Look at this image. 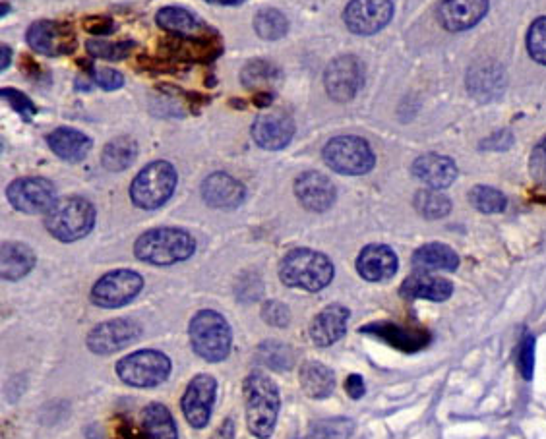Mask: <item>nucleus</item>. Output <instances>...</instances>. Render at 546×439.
Listing matches in <instances>:
<instances>
[{"label":"nucleus","instance_id":"0eeeda50","mask_svg":"<svg viewBox=\"0 0 546 439\" xmlns=\"http://www.w3.org/2000/svg\"><path fill=\"white\" fill-rule=\"evenodd\" d=\"M326 165L339 175H366L374 167V151L357 136H341L324 147Z\"/></svg>","mask_w":546,"mask_h":439},{"label":"nucleus","instance_id":"a878e982","mask_svg":"<svg viewBox=\"0 0 546 439\" xmlns=\"http://www.w3.org/2000/svg\"><path fill=\"white\" fill-rule=\"evenodd\" d=\"M459 265V256L446 244L432 242L421 246L413 254V267L423 273L434 271H455Z\"/></svg>","mask_w":546,"mask_h":439},{"label":"nucleus","instance_id":"6ab92c4d","mask_svg":"<svg viewBox=\"0 0 546 439\" xmlns=\"http://www.w3.org/2000/svg\"><path fill=\"white\" fill-rule=\"evenodd\" d=\"M357 271L364 281L380 283L392 279L397 271V256L384 244H370L359 254Z\"/></svg>","mask_w":546,"mask_h":439},{"label":"nucleus","instance_id":"4468645a","mask_svg":"<svg viewBox=\"0 0 546 439\" xmlns=\"http://www.w3.org/2000/svg\"><path fill=\"white\" fill-rule=\"evenodd\" d=\"M142 335L140 323L134 320H113V322L97 325L88 335V347L95 354H111L121 351L124 347L138 341Z\"/></svg>","mask_w":546,"mask_h":439},{"label":"nucleus","instance_id":"c9c22d12","mask_svg":"<svg viewBox=\"0 0 546 439\" xmlns=\"http://www.w3.org/2000/svg\"><path fill=\"white\" fill-rule=\"evenodd\" d=\"M527 49L535 62L546 66V18L533 22L527 33Z\"/></svg>","mask_w":546,"mask_h":439},{"label":"nucleus","instance_id":"3c124183","mask_svg":"<svg viewBox=\"0 0 546 439\" xmlns=\"http://www.w3.org/2000/svg\"><path fill=\"white\" fill-rule=\"evenodd\" d=\"M8 10H10V6L4 2V4H2V16H6V14H8Z\"/></svg>","mask_w":546,"mask_h":439},{"label":"nucleus","instance_id":"7ed1b4c3","mask_svg":"<svg viewBox=\"0 0 546 439\" xmlns=\"http://www.w3.org/2000/svg\"><path fill=\"white\" fill-rule=\"evenodd\" d=\"M196 250L194 238L181 229H153L136 240L134 254L152 265H173L188 260Z\"/></svg>","mask_w":546,"mask_h":439},{"label":"nucleus","instance_id":"c756f323","mask_svg":"<svg viewBox=\"0 0 546 439\" xmlns=\"http://www.w3.org/2000/svg\"><path fill=\"white\" fill-rule=\"evenodd\" d=\"M142 432L146 439H179L171 412L159 403L148 405L142 412Z\"/></svg>","mask_w":546,"mask_h":439},{"label":"nucleus","instance_id":"1a4fd4ad","mask_svg":"<svg viewBox=\"0 0 546 439\" xmlns=\"http://www.w3.org/2000/svg\"><path fill=\"white\" fill-rule=\"evenodd\" d=\"M144 287V279L130 271L117 269L101 277L91 289V302L99 308H121L136 298Z\"/></svg>","mask_w":546,"mask_h":439},{"label":"nucleus","instance_id":"c85d7f7f","mask_svg":"<svg viewBox=\"0 0 546 439\" xmlns=\"http://www.w3.org/2000/svg\"><path fill=\"white\" fill-rule=\"evenodd\" d=\"M299 378H301L304 393L312 399H326L334 393V372L320 362H304Z\"/></svg>","mask_w":546,"mask_h":439},{"label":"nucleus","instance_id":"f704fd0d","mask_svg":"<svg viewBox=\"0 0 546 439\" xmlns=\"http://www.w3.org/2000/svg\"><path fill=\"white\" fill-rule=\"evenodd\" d=\"M277 76L279 70L268 60H252L248 66H244L243 84L246 88H260L275 82Z\"/></svg>","mask_w":546,"mask_h":439},{"label":"nucleus","instance_id":"c03bdc74","mask_svg":"<svg viewBox=\"0 0 546 439\" xmlns=\"http://www.w3.org/2000/svg\"><path fill=\"white\" fill-rule=\"evenodd\" d=\"M84 26H86V30L90 31V33H95V35H107V33H111L113 28H115L113 20L107 18V16H93V18H88V20L84 22Z\"/></svg>","mask_w":546,"mask_h":439},{"label":"nucleus","instance_id":"a19ab883","mask_svg":"<svg viewBox=\"0 0 546 439\" xmlns=\"http://www.w3.org/2000/svg\"><path fill=\"white\" fill-rule=\"evenodd\" d=\"M262 316L273 327H285L289 323V310H287V306L281 304V302H275V300H270V302L264 304Z\"/></svg>","mask_w":546,"mask_h":439},{"label":"nucleus","instance_id":"ddd939ff","mask_svg":"<svg viewBox=\"0 0 546 439\" xmlns=\"http://www.w3.org/2000/svg\"><path fill=\"white\" fill-rule=\"evenodd\" d=\"M363 82V64L355 57H339L332 60L324 76V84L330 97L341 103L351 101L363 88Z\"/></svg>","mask_w":546,"mask_h":439},{"label":"nucleus","instance_id":"aec40b11","mask_svg":"<svg viewBox=\"0 0 546 439\" xmlns=\"http://www.w3.org/2000/svg\"><path fill=\"white\" fill-rule=\"evenodd\" d=\"M202 196L206 204L219 209H233L243 204L246 190L243 184L225 173L210 175L202 184Z\"/></svg>","mask_w":546,"mask_h":439},{"label":"nucleus","instance_id":"4be33fe9","mask_svg":"<svg viewBox=\"0 0 546 439\" xmlns=\"http://www.w3.org/2000/svg\"><path fill=\"white\" fill-rule=\"evenodd\" d=\"M413 175L425 182L428 188L444 190L454 184L457 167L450 157L426 153L413 163Z\"/></svg>","mask_w":546,"mask_h":439},{"label":"nucleus","instance_id":"f257e3e1","mask_svg":"<svg viewBox=\"0 0 546 439\" xmlns=\"http://www.w3.org/2000/svg\"><path fill=\"white\" fill-rule=\"evenodd\" d=\"M244 405H246V426L250 434L258 439L272 438L277 414H279V389L262 372H252L244 380Z\"/></svg>","mask_w":546,"mask_h":439},{"label":"nucleus","instance_id":"7c9ffc66","mask_svg":"<svg viewBox=\"0 0 546 439\" xmlns=\"http://www.w3.org/2000/svg\"><path fill=\"white\" fill-rule=\"evenodd\" d=\"M138 157V144L132 138H117L103 149V165L109 171H124Z\"/></svg>","mask_w":546,"mask_h":439},{"label":"nucleus","instance_id":"a18cd8bd","mask_svg":"<svg viewBox=\"0 0 546 439\" xmlns=\"http://www.w3.org/2000/svg\"><path fill=\"white\" fill-rule=\"evenodd\" d=\"M345 391L349 393V397L361 399L364 393H366L363 378H361V376H349L347 381H345Z\"/></svg>","mask_w":546,"mask_h":439},{"label":"nucleus","instance_id":"de8ad7c7","mask_svg":"<svg viewBox=\"0 0 546 439\" xmlns=\"http://www.w3.org/2000/svg\"><path fill=\"white\" fill-rule=\"evenodd\" d=\"M254 101H256V105H258V107H266V105H270V103H272L273 95L270 93V91H262V93H258V95H256V99H254Z\"/></svg>","mask_w":546,"mask_h":439},{"label":"nucleus","instance_id":"49530a36","mask_svg":"<svg viewBox=\"0 0 546 439\" xmlns=\"http://www.w3.org/2000/svg\"><path fill=\"white\" fill-rule=\"evenodd\" d=\"M210 439H235V422L227 418V420L213 432L212 438Z\"/></svg>","mask_w":546,"mask_h":439},{"label":"nucleus","instance_id":"bb28decb","mask_svg":"<svg viewBox=\"0 0 546 439\" xmlns=\"http://www.w3.org/2000/svg\"><path fill=\"white\" fill-rule=\"evenodd\" d=\"M2 277L6 281H18L26 277L35 265V254L26 244L20 242H6L2 244Z\"/></svg>","mask_w":546,"mask_h":439},{"label":"nucleus","instance_id":"79ce46f5","mask_svg":"<svg viewBox=\"0 0 546 439\" xmlns=\"http://www.w3.org/2000/svg\"><path fill=\"white\" fill-rule=\"evenodd\" d=\"M531 175L541 182L546 184V140H543L539 146L535 147L533 155H531Z\"/></svg>","mask_w":546,"mask_h":439},{"label":"nucleus","instance_id":"e433bc0d","mask_svg":"<svg viewBox=\"0 0 546 439\" xmlns=\"http://www.w3.org/2000/svg\"><path fill=\"white\" fill-rule=\"evenodd\" d=\"M88 51L97 59L122 60L132 51V43H107V41H90Z\"/></svg>","mask_w":546,"mask_h":439},{"label":"nucleus","instance_id":"39448f33","mask_svg":"<svg viewBox=\"0 0 546 439\" xmlns=\"http://www.w3.org/2000/svg\"><path fill=\"white\" fill-rule=\"evenodd\" d=\"M47 231L61 242H74L90 235L95 209L84 198H62L45 217Z\"/></svg>","mask_w":546,"mask_h":439},{"label":"nucleus","instance_id":"f03ea898","mask_svg":"<svg viewBox=\"0 0 546 439\" xmlns=\"http://www.w3.org/2000/svg\"><path fill=\"white\" fill-rule=\"evenodd\" d=\"M279 277L287 287L318 293L326 289L334 279V265L328 256L299 248L289 252L279 265Z\"/></svg>","mask_w":546,"mask_h":439},{"label":"nucleus","instance_id":"412c9836","mask_svg":"<svg viewBox=\"0 0 546 439\" xmlns=\"http://www.w3.org/2000/svg\"><path fill=\"white\" fill-rule=\"evenodd\" d=\"M401 296L407 300H430V302H444L454 293V285L438 275L417 271L415 275L407 277L401 285Z\"/></svg>","mask_w":546,"mask_h":439},{"label":"nucleus","instance_id":"f3484780","mask_svg":"<svg viewBox=\"0 0 546 439\" xmlns=\"http://www.w3.org/2000/svg\"><path fill=\"white\" fill-rule=\"evenodd\" d=\"M295 136V122L285 113H268L256 118L252 126L254 142L264 149H283Z\"/></svg>","mask_w":546,"mask_h":439},{"label":"nucleus","instance_id":"20e7f679","mask_svg":"<svg viewBox=\"0 0 546 439\" xmlns=\"http://www.w3.org/2000/svg\"><path fill=\"white\" fill-rule=\"evenodd\" d=\"M190 343L200 358L208 362H221L231 352V327L221 314L202 310L190 322Z\"/></svg>","mask_w":546,"mask_h":439},{"label":"nucleus","instance_id":"9b49d317","mask_svg":"<svg viewBox=\"0 0 546 439\" xmlns=\"http://www.w3.org/2000/svg\"><path fill=\"white\" fill-rule=\"evenodd\" d=\"M394 16L392 0H351L345 8V24L353 33L372 35L384 30Z\"/></svg>","mask_w":546,"mask_h":439},{"label":"nucleus","instance_id":"9d476101","mask_svg":"<svg viewBox=\"0 0 546 439\" xmlns=\"http://www.w3.org/2000/svg\"><path fill=\"white\" fill-rule=\"evenodd\" d=\"M8 200L22 213H49L51 207L57 204L55 186L39 176L18 178L8 186Z\"/></svg>","mask_w":546,"mask_h":439},{"label":"nucleus","instance_id":"8fccbe9b","mask_svg":"<svg viewBox=\"0 0 546 439\" xmlns=\"http://www.w3.org/2000/svg\"><path fill=\"white\" fill-rule=\"evenodd\" d=\"M206 2L221 4V6H239V4H243L244 0H206Z\"/></svg>","mask_w":546,"mask_h":439},{"label":"nucleus","instance_id":"37998d69","mask_svg":"<svg viewBox=\"0 0 546 439\" xmlns=\"http://www.w3.org/2000/svg\"><path fill=\"white\" fill-rule=\"evenodd\" d=\"M349 432H351V426L343 428L341 422H334V424H324L320 428H314V432L303 439H345L349 436Z\"/></svg>","mask_w":546,"mask_h":439},{"label":"nucleus","instance_id":"72a5a7b5","mask_svg":"<svg viewBox=\"0 0 546 439\" xmlns=\"http://www.w3.org/2000/svg\"><path fill=\"white\" fill-rule=\"evenodd\" d=\"M469 202L475 209H479L481 213H486V215L502 213L508 204L506 196L500 190L490 188V186H475L469 192Z\"/></svg>","mask_w":546,"mask_h":439},{"label":"nucleus","instance_id":"4c0bfd02","mask_svg":"<svg viewBox=\"0 0 546 439\" xmlns=\"http://www.w3.org/2000/svg\"><path fill=\"white\" fill-rule=\"evenodd\" d=\"M2 99L8 101V103L12 105V109H14L20 117H24V120H28V122H30L31 117L35 115V107H33L30 97L24 95V93L18 91V89H2Z\"/></svg>","mask_w":546,"mask_h":439},{"label":"nucleus","instance_id":"dca6fc26","mask_svg":"<svg viewBox=\"0 0 546 439\" xmlns=\"http://www.w3.org/2000/svg\"><path fill=\"white\" fill-rule=\"evenodd\" d=\"M488 0H442L438 20L448 31L471 30L485 18Z\"/></svg>","mask_w":546,"mask_h":439},{"label":"nucleus","instance_id":"2eb2a0df","mask_svg":"<svg viewBox=\"0 0 546 439\" xmlns=\"http://www.w3.org/2000/svg\"><path fill=\"white\" fill-rule=\"evenodd\" d=\"M28 43L33 51L47 57H61L74 51L76 37L72 30L59 22L41 20L28 30Z\"/></svg>","mask_w":546,"mask_h":439},{"label":"nucleus","instance_id":"6e6552de","mask_svg":"<svg viewBox=\"0 0 546 439\" xmlns=\"http://www.w3.org/2000/svg\"><path fill=\"white\" fill-rule=\"evenodd\" d=\"M117 374L132 387H155L169 378L171 360L159 351L132 352L117 364Z\"/></svg>","mask_w":546,"mask_h":439},{"label":"nucleus","instance_id":"5701e85b","mask_svg":"<svg viewBox=\"0 0 546 439\" xmlns=\"http://www.w3.org/2000/svg\"><path fill=\"white\" fill-rule=\"evenodd\" d=\"M157 26L184 41H198L206 35L204 24L190 10H184L181 6L161 8L157 12Z\"/></svg>","mask_w":546,"mask_h":439},{"label":"nucleus","instance_id":"393cba45","mask_svg":"<svg viewBox=\"0 0 546 439\" xmlns=\"http://www.w3.org/2000/svg\"><path fill=\"white\" fill-rule=\"evenodd\" d=\"M49 147L55 155H59L64 161L76 163L82 161L91 149V140L80 130L74 128H59L47 138Z\"/></svg>","mask_w":546,"mask_h":439},{"label":"nucleus","instance_id":"09e8293b","mask_svg":"<svg viewBox=\"0 0 546 439\" xmlns=\"http://www.w3.org/2000/svg\"><path fill=\"white\" fill-rule=\"evenodd\" d=\"M0 51H2V70H6L10 64V49L6 45H2Z\"/></svg>","mask_w":546,"mask_h":439},{"label":"nucleus","instance_id":"ea45409f","mask_svg":"<svg viewBox=\"0 0 546 439\" xmlns=\"http://www.w3.org/2000/svg\"><path fill=\"white\" fill-rule=\"evenodd\" d=\"M91 78L95 80V84L99 88L107 89V91L122 88V84H124L121 72H117L113 68H91Z\"/></svg>","mask_w":546,"mask_h":439},{"label":"nucleus","instance_id":"b1692460","mask_svg":"<svg viewBox=\"0 0 546 439\" xmlns=\"http://www.w3.org/2000/svg\"><path fill=\"white\" fill-rule=\"evenodd\" d=\"M349 310L343 306H328L310 323V337L320 347H330L337 343L347 331Z\"/></svg>","mask_w":546,"mask_h":439},{"label":"nucleus","instance_id":"f8f14e48","mask_svg":"<svg viewBox=\"0 0 546 439\" xmlns=\"http://www.w3.org/2000/svg\"><path fill=\"white\" fill-rule=\"evenodd\" d=\"M217 393V381L208 374H200L188 383L182 395L181 407L192 428H204L210 422Z\"/></svg>","mask_w":546,"mask_h":439},{"label":"nucleus","instance_id":"a211bd4d","mask_svg":"<svg viewBox=\"0 0 546 439\" xmlns=\"http://www.w3.org/2000/svg\"><path fill=\"white\" fill-rule=\"evenodd\" d=\"M295 194L299 202L316 213L328 211L335 202V186L328 176L320 173H303L295 182Z\"/></svg>","mask_w":546,"mask_h":439},{"label":"nucleus","instance_id":"58836bf2","mask_svg":"<svg viewBox=\"0 0 546 439\" xmlns=\"http://www.w3.org/2000/svg\"><path fill=\"white\" fill-rule=\"evenodd\" d=\"M519 368H521L523 380H533V372H535V337L533 335H527L523 339L521 352H519Z\"/></svg>","mask_w":546,"mask_h":439},{"label":"nucleus","instance_id":"423d86ee","mask_svg":"<svg viewBox=\"0 0 546 439\" xmlns=\"http://www.w3.org/2000/svg\"><path fill=\"white\" fill-rule=\"evenodd\" d=\"M177 186V171L167 161H155L142 169L130 186V198L140 209H157L165 204Z\"/></svg>","mask_w":546,"mask_h":439},{"label":"nucleus","instance_id":"cd10ccee","mask_svg":"<svg viewBox=\"0 0 546 439\" xmlns=\"http://www.w3.org/2000/svg\"><path fill=\"white\" fill-rule=\"evenodd\" d=\"M366 331H370L372 335L390 343L399 351H419L428 343V335H425L423 331H409V329L399 327L394 323H374V325L366 327Z\"/></svg>","mask_w":546,"mask_h":439},{"label":"nucleus","instance_id":"2f4dec72","mask_svg":"<svg viewBox=\"0 0 546 439\" xmlns=\"http://www.w3.org/2000/svg\"><path fill=\"white\" fill-rule=\"evenodd\" d=\"M415 207L426 219H442L452 211V202L440 190L428 188L417 192Z\"/></svg>","mask_w":546,"mask_h":439},{"label":"nucleus","instance_id":"473e14b6","mask_svg":"<svg viewBox=\"0 0 546 439\" xmlns=\"http://www.w3.org/2000/svg\"><path fill=\"white\" fill-rule=\"evenodd\" d=\"M287 28H289L287 18L273 8L260 10L254 18V30L262 39H270V41L281 39L287 33Z\"/></svg>","mask_w":546,"mask_h":439}]
</instances>
